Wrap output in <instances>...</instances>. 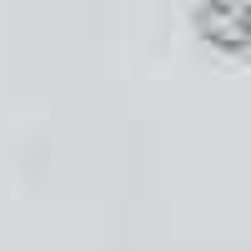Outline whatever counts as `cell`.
<instances>
[{
  "mask_svg": "<svg viewBox=\"0 0 251 251\" xmlns=\"http://www.w3.org/2000/svg\"><path fill=\"white\" fill-rule=\"evenodd\" d=\"M191 30L206 50L221 60H251V5L246 0H206V5L186 10Z\"/></svg>",
  "mask_w": 251,
  "mask_h": 251,
  "instance_id": "cell-1",
  "label": "cell"
}]
</instances>
